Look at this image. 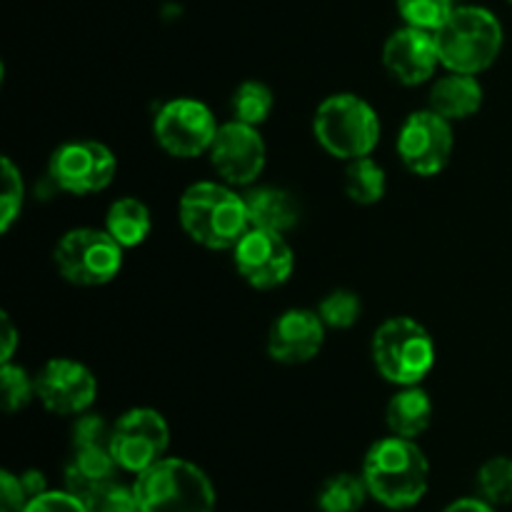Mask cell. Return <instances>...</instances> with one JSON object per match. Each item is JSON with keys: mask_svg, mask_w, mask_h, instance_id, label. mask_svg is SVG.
I'll use <instances>...</instances> for the list:
<instances>
[{"mask_svg": "<svg viewBox=\"0 0 512 512\" xmlns=\"http://www.w3.org/2000/svg\"><path fill=\"white\" fill-rule=\"evenodd\" d=\"M28 503L30 498L25 493L20 475L3 470L0 473V512H23L28 508Z\"/></svg>", "mask_w": 512, "mask_h": 512, "instance_id": "cell-33", "label": "cell"}, {"mask_svg": "<svg viewBox=\"0 0 512 512\" xmlns=\"http://www.w3.org/2000/svg\"><path fill=\"white\" fill-rule=\"evenodd\" d=\"M113 425L105 423L100 415H80L73 428V448H110Z\"/></svg>", "mask_w": 512, "mask_h": 512, "instance_id": "cell-31", "label": "cell"}, {"mask_svg": "<svg viewBox=\"0 0 512 512\" xmlns=\"http://www.w3.org/2000/svg\"><path fill=\"white\" fill-rule=\"evenodd\" d=\"M480 105H483V85L475 75L448 70V75L435 80L430 90V110L443 115L450 123L470 118L478 113Z\"/></svg>", "mask_w": 512, "mask_h": 512, "instance_id": "cell-18", "label": "cell"}, {"mask_svg": "<svg viewBox=\"0 0 512 512\" xmlns=\"http://www.w3.org/2000/svg\"><path fill=\"white\" fill-rule=\"evenodd\" d=\"M0 388H3V408L8 413H18L35 398V380H30L20 365L3 363V368H0Z\"/></svg>", "mask_w": 512, "mask_h": 512, "instance_id": "cell-29", "label": "cell"}, {"mask_svg": "<svg viewBox=\"0 0 512 512\" xmlns=\"http://www.w3.org/2000/svg\"><path fill=\"white\" fill-rule=\"evenodd\" d=\"M368 495L370 493L363 475L358 478V475L340 473L325 480L318 495V505L323 512H358L365 505Z\"/></svg>", "mask_w": 512, "mask_h": 512, "instance_id": "cell-23", "label": "cell"}, {"mask_svg": "<svg viewBox=\"0 0 512 512\" xmlns=\"http://www.w3.org/2000/svg\"><path fill=\"white\" fill-rule=\"evenodd\" d=\"M313 133L333 158H365L380 143V118L360 95L335 93L315 110Z\"/></svg>", "mask_w": 512, "mask_h": 512, "instance_id": "cell-4", "label": "cell"}, {"mask_svg": "<svg viewBox=\"0 0 512 512\" xmlns=\"http://www.w3.org/2000/svg\"><path fill=\"white\" fill-rule=\"evenodd\" d=\"M370 353H373L375 370L398 388L420 385L435 365L433 338L425 325L405 315L385 320L375 330Z\"/></svg>", "mask_w": 512, "mask_h": 512, "instance_id": "cell-6", "label": "cell"}, {"mask_svg": "<svg viewBox=\"0 0 512 512\" xmlns=\"http://www.w3.org/2000/svg\"><path fill=\"white\" fill-rule=\"evenodd\" d=\"M383 65L403 85H420L430 80L440 65L435 33L413 28V25L395 30L385 40Z\"/></svg>", "mask_w": 512, "mask_h": 512, "instance_id": "cell-15", "label": "cell"}, {"mask_svg": "<svg viewBox=\"0 0 512 512\" xmlns=\"http://www.w3.org/2000/svg\"><path fill=\"white\" fill-rule=\"evenodd\" d=\"M23 512H90L88 505L68 490H45L33 498Z\"/></svg>", "mask_w": 512, "mask_h": 512, "instance_id": "cell-32", "label": "cell"}, {"mask_svg": "<svg viewBox=\"0 0 512 512\" xmlns=\"http://www.w3.org/2000/svg\"><path fill=\"white\" fill-rule=\"evenodd\" d=\"M363 313V303L353 290H333L325 295L318 305V315L325 323V328L333 330H348L353 328Z\"/></svg>", "mask_w": 512, "mask_h": 512, "instance_id": "cell-26", "label": "cell"}, {"mask_svg": "<svg viewBox=\"0 0 512 512\" xmlns=\"http://www.w3.org/2000/svg\"><path fill=\"white\" fill-rule=\"evenodd\" d=\"M435 40L440 65L453 73L478 75L498 60L503 50V25L490 10L463 5L435 30Z\"/></svg>", "mask_w": 512, "mask_h": 512, "instance_id": "cell-3", "label": "cell"}, {"mask_svg": "<svg viewBox=\"0 0 512 512\" xmlns=\"http://www.w3.org/2000/svg\"><path fill=\"white\" fill-rule=\"evenodd\" d=\"M123 245L98 228L68 230L55 245V268L68 283L98 288L110 283L123 268Z\"/></svg>", "mask_w": 512, "mask_h": 512, "instance_id": "cell-7", "label": "cell"}, {"mask_svg": "<svg viewBox=\"0 0 512 512\" xmlns=\"http://www.w3.org/2000/svg\"><path fill=\"white\" fill-rule=\"evenodd\" d=\"M385 423H388L390 433L398 435V438H420L433 423V400L420 385L400 388L390 398L388 410H385Z\"/></svg>", "mask_w": 512, "mask_h": 512, "instance_id": "cell-19", "label": "cell"}, {"mask_svg": "<svg viewBox=\"0 0 512 512\" xmlns=\"http://www.w3.org/2000/svg\"><path fill=\"white\" fill-rule=\"evenodd\" d=\"M268 148L255 125L230 120L210 145V163L228 185H253L265 170Z\"/></svg>", "mask_w": 512, "mask_h": 512, "instance_id": "cell-13", "label": "cell"}, {"mask_svg": "<svg viewBox=\"0 0 512 512\" xmlns=\"http://www.w3.org/2000/svg\"><path fill=\"white\" fill-rule=\"evenodd\" d=\"M115 463L110 448H73L65 465V490L85 505L115 480Z\"/></svg>", "mask_w": 512, "mask_h": 512, "instance_id": "cell-17", "label": "cell"}, {"mask_svg": "<svg viewBox=\"0 0 512 512\" xmlns=\"http://www.w3.org/2000/svg\"><path fill=\"white\" fill-rule=\"evenodd\" d=\"M248 205L250 225L263 230L285 233L300 218L298 200L280 188H253L243 195Z\"/></svg>", "mask_w": 512, "mask_h": 512, "instance_id": "cell-20", "label": "cell"}, {"mask_svg": "<svg viewBox=\"0 0 512 512\" xmlns=\"http://www.w3.org/2000/svg\"><path fill=\"white\" fill-rule=\"evenodd\" d=\"M510 3H512V0H510Z\"/></svg>", "mask_w": 512, "mask_h": 512, "instance_id": "cell-37", "label": "cell"}, {"mask_svg": "<svg viewBox=\"0 0 512 512\" xmlns=\"http://www.w3.org/2000/svg\"><path fill=\"white\" fill-rule=\"evenodd\" d=\"M478 488L490 505L512 503V458H490L478 473Z\"/></svg>", "mask_w": 512, "mask_h": 512, "instance_id": "cell-25", "label": "cell"}, {"mask_svg": "<svg viewBox=\"0 0 512 512\" xmlns=\"http://www.w3.org/2000/svg\"><path fill=\"white\" fill-rule=\"evenodd\" d=\"M443 512H495V508L483 498H463L450 503Z\"/></svg>", "mask_w": 512, "mask_h": 512, "instance_id": "cell-35", "label": "cell"}, {"mask_svg": "<svg viewBox=\"0 0 512 512\" xmlns=\"http://www.w3.org/2000/svg\"><path fill=\"white\" fill-rule=\"evenodd\" d=\"M325 343V323L318 310L293 308L275 318L268 333V355L275 363L300 365L313 360Z\"/></svg>", "mask_w": 512, "mask_h": 512, "instance_id": "cell-16", "label": "cell"}, {"mask_svg": "<svg viewBox=\"0 0 512 512\" xmlns=\"http://www.w3.org/2000/svg\"><path fill=\"white\" fill-rule=\"evenodd\" d=\"M90 512H143L140 510L135 488H125L120 483H108L88 503Z\"/></svg>", "mask_w": 512, "mask_h": 512, "instance_id": "cell-30", "label": "cell"}, {"mask_svg": "<svg viewBox=\"0 0 512 512\" xmlns=\"http://www.w3.org/2000/svg\"><path fill=\"white\" fill-rule=\"evenodd\" d=\"M453 148V125L430 108L410 113L398 133L400 160L410 173L423 175V178L443 173L445 165L453 158Z\"/></svg>", "mask_w": 512, "mask_h": 512, "instance_id": "cell-11", "label": "cell"}, {"mask_svg": "<svg viewBox=\"0 0 512 512\" xmlns=\"http://www.w3.org/2000/svg\"><path fill=\"white\" fill-rule=\"evenodd\" d=\"M218 128L213 110L193 98L168 100L153 120V135L160 148L183 160L210 153Z\"/></svg>", "mask_w": 512, "mask_h": 512, "instance_id": "cell-8", "label": "cell"}, {"mask_svg": "<svg viewBox=\"0 0 512 512\" xmlns=\"http://www.w3.org/2000/svg\"><path fill=\"white\" fill-rule=\"evenodd\" d=\"M143 512H213L215 490L198 465L180 458H163L135 478Z\"/></svg>", "mask_w": 512, "mask_h": 512, "instance_id": "cell-5", "label": "cell"}, {"mask_svg": "<svg viewBox=\"0 0 512 512\" xmlns=\"http://www.w3.org/2000/svg\"><path fill=\"white\" fill-rule=\"evenodd\" d=\"M385 188H388V178L385 170L375 163L370 155L365 158L348 160L345 168V193L353 203L358 205H375L383 200Z\"/></svg>", "mask_w": 512, "mask_h": 512, "instance_id": "cell-22", "label": "cell"}, {"mask_svg": "<svg viewBox=\"0 0 512 512\" xmlns=\"http://www.w3.org/2000/svg\"><path fill=\"white\" fill-rule=\"evenodd\" d=\"M273 90L260 80H245L235 88L233 98H230V110H233V120L248 123L258 128L260 123L270 118L273 113Z\"/></svg>", "mask_w": 512, "mask_h": 512, "instance_id": "cell-24", "label": "cell"}, {"mask_svg": "<svg viewBox=\"0 0 512 512\" xmlns=\"http://www.w3.org/2000/svg\"><path fill=\"white\" fill-rule=\"evenodd\" d=\"M233 263L240 278L258 290H273L288 283L295 255L283 233L250 228L233 248Z\"/></svg>", "mask_w": 512, "mask_h": 512, "instance_id": "cell-12", "label": "cell"}, {"mask_svg": "<svg viewBox=\"0 0 512 512\" xmlns=\"http://www.w3.org/2000/svg\"><path fill=\"white\" fill-rule=\"evenodd\" d=\"M453 10V0H398V13L405 25L430 33H435L453 15Z\"/></svg>", "mask_w": 512, "mask_h": 512, "instance_id": "cell-27", "label": "cell"}, {"mask_svg": "<svg viewBox=\"0 0 512 512\" xmlns=\"http://www.w3.org/2000/svg\"><path fill=\"white\" fill-rule=\"evenodd\" d=\"M23 175L10 158H3V193H0V233H8L23 210Z\"/></svg>", "mask_w": 512, "mask_h": 512, "instance_id": "cell-28", "label": "cell"}, {"mask_svg": "<svg viewBox=\"0 0 512 512\" xmlns=\"http://www.w3.org/2000/svg\"><path fill=\"white\" fill-rule=\"evenodd\" d=\"M0 323H3V345H0V363H10V358L15 355V348H18V330H15L13 320H10L8 313L0 315Z\"/></svg>", "mask_w": 512, "mask_h": 512, "instance_id": "cell-34", "label": "cell"}, {"mask_svg": "<svg viewBox=\"0 0 512 512\" xmlns=\"http://www.w3.org/2000/svg\"><path fill=\"white\" fill-rule=\"evenodd\" d=\"M363 480L370 498L390 510H405L423 500L428 490L430 465L415 440L390 435L368 450Z\"/></svg>", "mask_w": 512, "mask_h": 512, "instance_id": "cell-1", "label": "cell"}, {"mask_svg": "<svg viewBox=\"0 0 512 512\" xmlns=\"http://www.w3.org/2000/svg\"><path fill=\"white\" fill-rule=\"evenodd\" d=\"M98 395V380L88 365L70 358H53L35 375V398L55 415H83Z\"/></svg>", "mask_w": 512, "mask_h": 512, "instance_id": "cell-14", "label": "cell"}, {"mask_svg": "<svg viewBox=\"0 0 512 512\" xmlns=\"http://www.w3.org/2000/svg\"><path fill=\"white\" fill-rule=\"evenodd\" d=\"M170 428L153 408H133L120 415L110 433V453L118 468L140 475L165 458Z\"/></svg>", "mask_w": 512, "mask_h": 512, "instance_id": "cell-9", "label": "cell"}, {"mask_svg": "<svg viewBox=\"0 0 512 512\" xmlns=\"http://www.w3.org/2000/svg\"><path fill=\"white\" fill-rule=\"evenodd\" d=\"M153 228V218L143 200L120 198L115 200L105 215V230L118 240L123 248H138L145 243Z\"/></svg>", "mask_w": 512, "mask_h": 512, "instance_id": "cell-21", "label": "cell"}, {"mask_svg": "<svg viewBox=\"0 0 512 512\" xmlns=\"http://www.w3.org/2000/svg\"><path fill=\"white\" fill-rule=\"evenodd\" d=\"M20 480H23V488L25 493H28V498H38V495H43L45 490V475L38 473V470H25L23 475H20Z\"/></svg>", "mask_w": 512, "mask_h": 512, "instance_id": "cell-36", "label": "cell"}, {"mask_svg": "<svg viewBox=\"0 0 512 512\" xmlns=\"http://www.w3.org/2000/svg\"><path fill=\"white\" fill-rule=\"evenodd\" d=\"M118 170L113 150L98 140H70L63 143L48 163V175L55 188L70 195H90L108 188Z\"/></svg>", "mask_w": 512, "mask_h": 512, "instance_id": "cell-10", "label": "cell"}, {"mask_svg": "<svg viewBox=\"0 0 512 512\" xmlns=\"http://www.w3.org/2000/svg\"><path fill=\"white\" fill-rule=\"evenodd\" d=\"M178 218L193 243L208 250H233L250 225L243 195L223 183H193L183 193Z\"/></svg>", "mask_w": 512, "mask_h": 512, "instance_id": "cell-2", "label": "cell"}]
</instances>
